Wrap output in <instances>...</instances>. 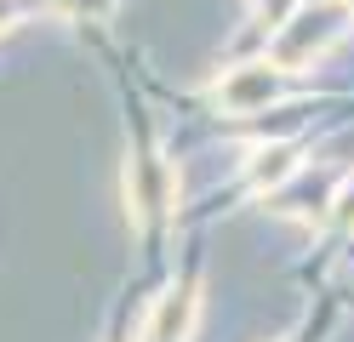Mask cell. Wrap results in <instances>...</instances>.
Listing matches in <instances>:
<instances>
[{
	"mask_svg": "<svg viewBox=\"0 0 354 342\" xmlns=\"http://www.w3.org/2000/svg\"><path fill=\"white\" fill-rule=\"evenodd\" d=\"M57 6H63V12H80V17H103L115 0H57Z\"/></svg>",
	"mask_w": 354,
	"mask_h": 342,
	"instance_id": "cell-7",
	"label": "cell"
},
{
	"mask_svg": "<svg viewBox=\"0 0 354 342\" xmlns=\"http://www.w3.org/2000/svg\"><path fill=\"white\" fill-rule=\"evenodd\" d=\"M337 222L354 228V189H343V200H337Z\"/></svg>",
	"mask_w": 354,
	"mask_h": 342,
	"instance_id": "cell-8",
	"label": "cell"
},
{
	"mask_svg": "<svg viewBox=\"0 0 354 342\" xmlns=\"http://www.w3.org/2000/svg\"><path fill=\"white\" fill-rule=\"evenodd\" d=\"M286 177H297V149L292 143L257 149V160H252V182H257V189H280Z\"/></svg>",
	"mask_w": 354,
	"mask_h": 342,
	"instance_id": "cell-4",
	"label": "cell"
},
{
	"mask_svg": "<svg viewBox=\"0 0 354 342\" xmlns=\"http://www.w3.org/2000/svg\"><path fill=\"white\" fill-rule=\"evenodd\" d=\"M29 12H35V0H0V35H6L17 17H29Z\"/></svg>",
	"mask_w": 354,
	"mask_h": 342,
	"instance_id": "cell-6",
	"label": "cell"
},
{
	"mask_svg": "<svg viewBox=\"0 0 354 342\" xmlns=\"http://www.w3.org/2000/svg\"><path fill=\"white\" fill-rule=\"evenodd\" d=\"M292 12H297V0H257L263 29H280V23H292Z\"/></svg>",
	"mask_w": 354,
	"mask_h": 342,
	"instance_id": "cell-5",
	"label": "cell"
},
{
	"mask_svg": "<svg viewBox=\"0 0 354 342\" xmlns=\"http://www.w3.org/2000/svg\"><path fill=\"white\" fill-rule=\"evenodd\" d=\"M194 319H201V285H183V291H166L149 314V331L143 342H189L194 336Z\"/></svg>",
	"mask_w": 354,
	"mask_h": 342,
	"instance_id": "cell-3",
	"label": "cell"
},
{
	"mask_svg": "<svg viewBox=\"0 0 354 342\" xmlns=\"http://www.w3.org/2000/svg\"><path fill=\"white\" fill-rule=\"evenodd\" d=\"M280 63H246V68H229L223 86H217V103L229 114H257L280 97Z\"/></svg>",
	"mask_w": 354,
	"mask_h": 342,
	"instance_id": "cell-2",
	"label": "cell"
},
{
	"mask_svg": "<svg viewBox=\"0 0 354 342\" xmlns=\"http://www.w3.org/2000/svg\"><path fill=\"white\" fill-rule=\"evenodd\" d=\"M126 200H131L126 211H131V222H138V228L154 222V217L171 205V166H166L154 149H138V160L126 166Z\"/></svg>",
	"mask_w": 354,
	"mask_h": 342,
	"instance_id": "cell-1",
	"label": "cell"
}]
</instances>
